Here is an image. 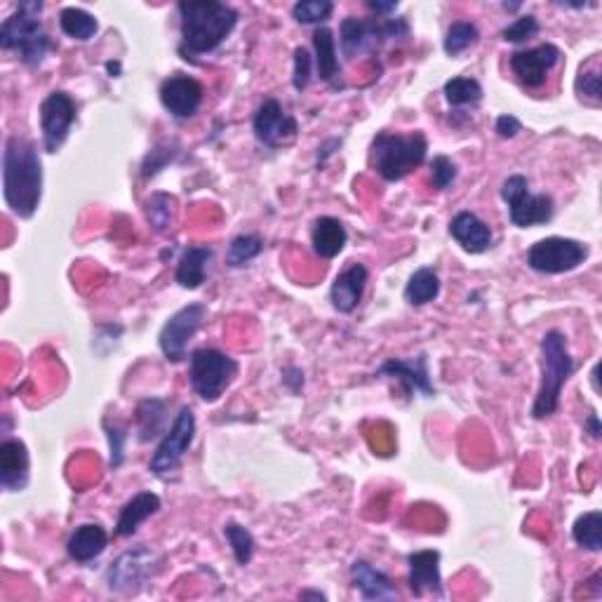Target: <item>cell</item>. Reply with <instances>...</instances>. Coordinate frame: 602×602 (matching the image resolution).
Returning <instances> with one entry per match:
<instances>
[{"mask_svg":"<svg viewBox=\"0 0 602 602\" xmlns=\"http://www.w3.org/2000/svg\"><path fill=\"white\" fill-rule=\"evenodd\" d=\"M3 198L19 219H31L43 198V160L31 139L12 135L3 146Z\"/></svg>","mask_w":602,"mask_h":602,"instance_id":"1","label":"cell"},{"mask_svg":"<svg viewBox=\"0 0 602 602\" xmlns=\"http://www.w3.org/2000/svg\"><path fill=\"white\" fill-rule=\"evenodd\" d=\"M177 10L186 59L210 55L231 36L238 24V12L217 0H184L177 5Z\"/></svg>","mask_w":602,"mask_h":602,"instance_id":"2","label":"cell"},{"mask_svg":"<svg viewBox=\"0 0 602 602\" xmlns=\"http://www.w3.org/2000/svg\"><path fill=\"white\" fill-rule=\"evenodd\" d=\"M574 374V358L567 334L551 330L541 339V384L532 405V419H548L560 407L563 386Z\"/></svg>","mask_w":602,"mask_h":602,"instance_id":"3","label":"cell"},{"mask_svg":"<svg viewBox=\"0 0 602 602\" xmlns=\"http://www.w3.org/2000/svg\"><path fill=\"white\" fill-rule=\"evenodd\" d=\"M428 153V142L424 132H410V135H396V132H379L372 139L370 163L386 182H400L424 165Z\"/></svg>","mask_w":602,"mask_h":602,"instance_id":"4","label":"cell"},{"mask_svg":"<svg viewBox=\"0 0 602 602\" xmlns=\"http://www.w3.org/2000/svg\"><path fill=\"white\" fill-rule=\"evenodd\" d=\"M40 12H43V3L29 0V3L19 5L0 26V48L17 50L19 59L26 66L43 64V59L52 50V38L43 31Z\"/></svg>","mask_w":602,"mask_h":602,"instance_id":"5","label":"cell"},{"mask_svg":"<svg viewBox=\"0 0 602 602\" xmlns=\"http://www.w3.org/2000/svg\"><path fill=\"white\" fill-rule=\"evenodd\" d=\"M191 389L205 403H217L238 377V360L217 349H196L189 358Z\"/></svg>","mask_w":602,"mask_h":602,"instance_id":"6","label":"cell"},{"mask_svg":"<svg viewBox=\"0 0 602 602\" xmlns=\"http://www.w3.org/2000/svg\"><path fill=\"white\" fill-rule=\"evenodd\" d=\"M501 198L508 205V217L518 229H532V226L548 224L555 214V203L546 193L530 191V182L523 175H511L501 184Z\"/></svg>","mask_w":602,"mask_h":602,"instance_id":"7","label":"cell"},{"mask_svg":"<svg viewBox=\"0 0 602 602\" xmlns=\"http://www.w3.org/2000/svg\"><path fill=\"white\" fill-rule=\"evenodd\" d=\"M160 563H163L160 553L144 544L120 553L118 558L111 563L109 572H106V584H109V591L120 593V595L137 593L139 588L146 586V581L156 577L160 570Z\"/></svg>","mask_w":602,"mask_h":602,"instance_id":"8","label":"cell"},{"mask_svg":"<svg viewBox=\"0 0 602 602\" xmlns=\"http://www.w3.org/2000/svg\"><path fill=\"white\" fill-rule=\"evenodd\" d=\"M193 438H196V414H193L191 407H182L177 419L172 421L170 431H165L163 440H160V445L149 461L153 476H172L182 466L186 452L191 450Z\"/></svg>","mask_w":602,"mask_h":602,"instance_id":"9","label":"cell"},{"mask_svg":"<svg viewBox=\"0 0 602 602\" xmlns=\"http://www.w3.org/2000/svg\"><path fill=\"white\" fill-rule=\"evenodd\" d=\"M588 254L591 250L581 240L551 236L530 247L527 266L537 273H546V276H558V273L579 269L588 259Z\"/></svg>","mask_w":602,"mask_h":602,"instance_id":"10","label":"cell"},{"mask_svg":"<svg viewBox=\"0 0 602 602\" xmlns=\"http://www.w3.org/2000/svg\"><path fill=\"white\" fill-rule=\"evenodd\" d=\"M207 316L205 304H189L184 309H179L175 316H170V320L163 325L160 330L158 344L163 356L170 360V363H182L186 358V349H189V341L196 337V332L203 325V320Z\"/></svg>","mask_w":602,"mask_h":602,"instance_id":"11","label":"cell"},{"mask_svg":"<svg viewBox=\"0 0 602 602\" xmlns=\"http://www.w3.org/2000/svg\"><path fill=\"white\" fill-rule=\"evenodd\" d=\"M76 123V102L62 90L50 92L40 104V132H43V149L57 153L69 139L71 125Z\"/></svg>","mask_w":602,"mask_h":602,"instance_id":"12","label":"cell"},{"mask_svg":"<svg viewBox=\"0 0 602 602\" xmlns=\"http://www.w3.org/2000/svg\"><path fill=\"white\" fill-rule=\"evenodd\" d=\"M254 137L259 139V144H264L266 149H280L294 142L299 132V123L292 113L283 109V104L278 99H266L254 113L252 120Z\"/></svg>","mask_w":602,"mask_h":602,"instance_id":"13","label":"cell"},{"mask_svg":"<svg viewBox=\"0 0 602 602\" xmlns=\"http://www.w3.org/2000/svg\"><path fill=\"white\" fill-rule=\"evenodd\" d=\"M160 104L165 106V111L170 113L172 118L177 120H186L193 118L203 104V85L200 80L193 76H186V73H175V76L165 78L160 83Z\"/></svg>","mask_w":602,"mask_h":602,"instance_id":"14","label":"cell"},{"mask_svg":"<svg viewBox=\"0 0 602 602\" xmlns=\"http://www.w3.org/2000/svg\"><path fill=\"white\" fill-rule=\"evenodd\" d=\"M560 57H563L560 48H555L553 43H544V45H539V48L513 52L511 71L515 73V78L525 85V88L537 90L546 83L548 71H551L553 66L560 62Z\"/></svg>","mask_w":602,"mask_h":602,"instance_id":"15","label":"cell"},{"mask_svg":"<svg viewBox=\"0 0 602 602\" xmlns=\"http://www.w3.org/2000/svg\"><path fill=\"white\" fill-rule=\"evenodd\" d=\"M381 377H391L400 381L405 396L412 398L414 393H421L424 398L436 396L431 374H428V358L426 353H419L417 358H391L379 367Z\"/></svg>","mask_w":602,"mask_h":602,"instance_id":"16","label":"cell"},{"mask_svg":"<svg viewBox=\"0 0 602 602\" xmlns=\"http://www.w3.org/2000/svg\"><path fill=\"white\" fill-rule=\"evenodd\" d=\"M384 40V22H377V19L346 17L341 22L339 48L344 52V57L353 59L358 55H365V52L379 50V45Z\"/></svg>","mask_w":602,"mask_h":602,"instance_id":"17","label":"cell"},{"mask_svg":"<svg viewBox=\"0 0 602 602\" xmlns=\"http://www.w3.org/2000/svg\"><path fill=\"white\" fill-rule=\"evenodd\" d=\"M407 567H410V574H407V584H410V591L421 598V595L431 593L436 598H443V574H440V553L431 551H414L407 555Z\"/></svg>","mask_w":602,"mask_h":602,"instance_id":"18","label":"cell"},{"mask_svg":"<svg viewBox=\"0 0 602 602\" xmlns=\"http://www.w3.org/2000/svg\"><path fill=\"white\" fill-rule=\"evenodd\" d=\"M29 450L22 440L8 438L0 443V487L5 492H24L29 485Z\"/></svg>","mask_w":602,"mask_h":602,"instance_id":"19","label":"cell"},{"mask_svg":"<svg viewBox=\"0 0 602 602\" xmlns=\"http://www.w3.org/2000/svg\"><path fill=\"white\" fill-rule=\"evenodd\" d=\"M367 278H370V271H367L365 264H351L349 269L341 271L330 287V301L334 311L339 313L356 311L360 301H363Z\"/></svg>","mask_w":602,"mask_h":602,"instance_id":"20","label":"cell"},{"mask_svg":"<svg viewBox=\"0 0 602 602\" xmlns=\"http://www.w3.org/2000/svg\"><path fill=\"white\" fill-rule=\"evenodd\" d=\"M351 581L356 586L363 600H396L398 591L389 579V574H384L377 567L367 563V560H356L351 565Z\"/></svg>","mask_w":602,"mask_h":602,"instance_id":"21","label":"cell"},{"mask_svg":"<svg viewBox=\"0 0 602 602\" xmlns=\"http://www.w3.org/2000/svg\"><path fill=\"white\" fill-rule=\"evenodd\" d=\"M450 236L471 254H480L492 247V229L478 217V214H473L468 210L459 212L457 217L452 219Z\"/></svg>","mask_w":602,"mask_h":602,"instance_id":"22","label":"cell"},{"mask_svg":"<svg viewBox=\"0 0 602 602\" xmlns=\"http://www.w3.org/2000/svg\"><path fill=\"white\" fill-rule=\"evenodd\" d=\"M106 546H109V534H106L104 527L99 523H88L80 525L71 534L69 541H66V553H69L71 560L85 565L97 560L106 551Z\"/></svg>","mask_w":602,"mask_h":602,"instance_id":"23","label":"cell"},{"mask_svg":"<svg viewBox=\"0 0 602 602\" xmlns=\"http://www.w3.org/2000/svg\"><path fill=\"white\" fill-rule=\"evenodd\" d=\"M346 243H349V233H346V226L337 217H318L313 222L311 245L320 259L339 257Z\"/></svg>","mask_w":602,"mask_h":602,"instance_id":"24","label":"cell"},{"mask_svg":"<svg viewBox=\"0 0 602 602\" xmlns=\"http://www.w3.org/2000/svg\"><path fill=\"white\" fill-rule=\"evenodd\" d=\"M160 511V497L156 492H139L127 504L120 508L116 534L118 537H132L139 530V525L146 523L151 515Z\"/></svg>","mask_w":602,"mask_h":602,"instance_id":"25","label":"cell"},{"mask_svg":"<svg viewBox=\"0 0 602 602\" xmlns=\"http://www.w3.org/2000/svg\"><path fill=\"white\" fill-rule=\"evenodd\" d=\"M313 50H316L313 64H316L320 80L334 85V88H341L337 83V78L341 76V66L337 57V38H334V31L330 26H318L316 33H313Z\"/></svg>","mask_w":602,"mask_h":602,"instance_id":"26","label":"cell"},{"mask_svg":"<svg viewBox=\"0 0 602 602\" xmlns=\"http://www.w3.org/2000/svg\"><path fill=\"white\" fill-rule=\"evenodd\" d=\"M212 259V250L210 247H186L182 259L177 264V283L184 287V290H198L200 285L205 283V273H207V264Z\"/></svg>","mask_w":602,"mask_h":602,"instance_id":"27","label":"cell"},{"mask_svg":"<svg viewBox=\"0 0 602 602\" xmlns=\"http://www.w3.org/2000/svg\"><path fill=\"white\" fill-rule=\"evenodd\" d=\"M440 294V278L438 271L431 266L414 271L405 285V301L410 306H426L436 301Z\"/></svg>","mask_w":602,"mask_h":602,"instance_id":"28","label":"cell"},{"mask_svg":"<svg viewBox=\"0 0 602 602\" xmlns=\"http://www.w3.org/2000/svg\"><path fill=\"white\" fill-rule=\"evenodd\" d=\"M167 421V400L149 398L142 400L137 405V431L142 443H149L156 436H160Z\"/></svg>","mask_w":602,"mask_h":602,"instance_id":"29","label":"cell"},{"mask_svg":"<svg viewBox=\"0 0 602 602\" xmlns=\"http://www.w3.org/2000/svg\"><path fill=\"white\" fill-rule=\"evenodd\" d=\"M59 26L66 36L73 40H80V43H88L97 36L99 31V22L95 15H90L88 10L80 8H64L59 12Z\"/></svg>","mask_w":602,"mask_h":602,"instance_id":"30","label":"cell"},{"mask_svg":"<svg viewBox=\"0 0 602 602\" xmlns=\"http://www.w3.org/2000/svg\"><path fill=\"white\" fill-rule=\"evenodd\" d=\"M579 99L588 106H600L602 102V76H600V59L593 55L586 64H581L577 83H574Z\"/></svg>","mask_w":602,"mask_h":602,"instance_id":"31","label":"cell"},{"mask_svg":"<svg viewBox=\"0 0 602 602\" xmlns=\"http://www.w3.org/2000/svg\"><path fill=\"white\" fill-rule=\"evenodd\" d=\"M572 539L574 544L586 548L591 553L602 551V513L600 511H588L579 515L577 523L572 527Z\"/></svg>","mask_w":602,"mask_h":602,"instance_id":"32","label":"cell"},{"mask_svg":"<svg viewBox=\"0 0 602 602\" xmlns=\"http://www.w3.org/2000/svg\"><path fill=\"white\" fill-rule=\"evenodd\" d=\"M443 95L447 99V104L454 106V109H459V106H476L480 104V99H483V85H480L476 78L459 76L447 80Z\"/></svg>","mask_w":602,"mask_h":602,"instance_id":"33","label":"cell"},{"mask_svg":"<svg viewBox=\"0 0 602 602\" xmlns=\"http://www.w3.org/2000/svg\"><path fill=\"white\" fill-rule=\"evenodd\" d=\"M224 537H226V541H229L236 563L240 567L250 565L252 558H254V546H257V544H254L252 532L247 530V527L238 525V523H226L224 525Z\"/></svg>","mask_w":602,"mask_h":602,"instance_id":"34","label":"cell"},{"mask_svg":"<svg viewBox=\"0 0 602 602\" xmlns=\"http://www.w3.org/2000/svg\"><path fill=\"white\" fill-rule=\"evenodd\" d=\"M478 38H480V31L473 22H454L450 29H447L443 48L450 57H459L461 52L473 48V45L478 43Z\"/></svg>","mask_w":602,"mask_h":602,"instance_id":"35","label":"cell"},{"mask_svg":"<svg viewBox=\"0 0 602 602\" xmlns=\"http://www.w3.org/2000/svg\"><path fill=\"white\" fill-rule=\"evenodd\" d=\"M264 250V240L257 236H238L229 243V250H226V264L231 269H240V266H247L252 259H257Z\"/></svg>","mask_w":602,"mask_h":602,"instance_id":"36","label":"cell"},{"mask_svg":"<svg viewBox=\"0 0 602 602\" xmlns=\"http://www.w3.org/2000/svg\"><path fill=\"white\" fill-rule=\"evenodd\" d=\"M334 10V3L330 0H301L292 8V17L297 19V24H323L325 19H330Z\"/></svg>","mask_w":602,"mask_h":602,"instance_id":"37","label":"cell"},{"mask_svg":"<svg viewBox=\"0 0 602 602\" xmlns=\"http://www.w3.org/2000/svg\"><path fill=\"white\" fill-rule=\"evenodd\" d=\"M179 156V146L177 144H160L156 149L146 153L144 163H142V177L151 179L156 177L160 170H165L167 165L172 163Z\"/></svg>","mask_w":602,"mask_h":602,"instance_id":"38","label":"cell"},{"mask_svg":"<svg viewBox=\"0 0 602 602\" xmlns=\"http://www.w3.org/2000/svg\"><path fill=\"white\" fill-rule=\"evenodd\" d=\"M537 33H539V19L534 15H523L501 31V38H504L506 43H525V40L534 38Z\"/></svg>","mask_w":602,"mask_h":602,"instance_id":"39","label":"cell"},{"mask_svg":"<svg viewBox=\"0 0 602 602\" xmlns=\"http://www.w3.org/2000/svg\"><path fill=\"white\" fill-rule=\"evenodd\" d=\"M313 57L306 48L294 50V69H292V85L297 92H304L309 88L313 76Z\"/></svg>","mask_w":602,"mask_h":602,"instance_id":"40","label":"cell"},{"mask_svg":"<svg viewBox=\"0 0 602 602\" xmlns=\"http://www.w3.org/2000/svg\"><path fill=\"white\" fill-rule=\"evenodd\" d=\"M457 165H454L452 158L447 156H436L431 160V177H433V186L440 191L450 189V186L457 182Z\"/></svg>","mask_w":602,"mask_h":602,"instance_id":"41","label":"cell"},{"mask_svg":"<svg viewBox=\"0 0 602 602\" xmlns=\"http://www.w3.org/2000/svg\"><path fill=\"white\" fill-rule=\"evenodd\" d=\"M149 219L156 226V231H165L172 222V198L165 193H156L149 200Z\"/></svg>","mask_w":602,"mask_h":602,"instance_id":"42","label":"cell"},{"mask_svg":"<svg viewBox=\"0 0 602 602\" xmlns=\"http://www.w3.org/2000/svg\"><path fill=\"white\" fill-rule=\"evenodd\" d=\"M106 433H109V445H111V468H118L120 464H123L125 433H123V428H118V426H106Z\"/></svg>","mask_w":602,"mask_h":602,"instance_id":"43","label":"cell"},{"mask_svg":"<svg viewBox=\"0 0 602 602\" xmlns=\"http://www.w3.org/2000/svg\"><path fill=\"white\" fill-rule=\"evenodd\" d=\"M520 127L523 125H520V120L515 118L513 113H504V116H499L497 123H494V132H497L501 139H513L520 132Z\"/></svg>","mask_w":602,"mask_h":602,"instance_id":"44","label":"cell"},{"mask_svg":"<svg viewBox=\"0 0 602 602\" xmlns=\"http://www.w3.org/2000/svg\"><path fill=\"white\" fill-rule=\"evenodd\" d=\"M283 381L292 393H299L301 389H304V372H301L299 367H285Z\"/></svg>","mask_w":602,"mask_h":602,"instance_id":"45","label":"cell"},{"mask_svg":"<svg viewBox=\"0 0 602 602\" xmlns=\"http://www.w3.org/2000/svg\"><path fill=\"white\" fill-rule=\"evenodd\" d=\"M367 8H370L372 12H377V17H386V15H393V12L398 10V3H381V0H370L367 3Z\"/></svg>","mask_w":602,"mask_h":602,"instance_id":"46","label":"cell"},{"mask_svg":"<svg viewBox=\"0 0 602 602\" xmlns=\"http://www.w3.org/2000/svg\"><path fill=\"white\" fill-rule=\"evenodd\" d=\"M341 146V139H330V142H325L323 146L318 149V165H325V160L332 156V149H339Z\"/></svg>","mask_w":602,"mask_h":602,"instance_id":"47","label":"cell"},{"mask_svg":"<svg viewBox=\"0 0 602 602\" xmlns=\"http://www.w3.org/2000/svg\"><path fill=\"white\" fill-rule=\"evenodd\" d=\"M584 428H586V431H588V436H591L593 440H598V438H600V433H602L598 414H595V412L588 414V419H586V426H584Z\"/></svg>","mask_w":602,"mask_h":602,"instance_id":"48","label":"cell"},{"mask_svg":"<svg viewBox=\"0 0 602 602\" xmlns=\"http://www.w3.org/2000/svg\"><path fill=\"white\" fill-rule=\"evenodd\" d=\"M299 598L301 600H327V595L320 593V591H301Z\"/></svg>","mask_w":602,"mask_h":602,"instance_id":"49","label":"cell"},{"mask_svg":"<svg viewBox=\"0 0 602 602\" xmlns=\"http://www.w3.org/2000/svg\"><path fill=\"white\" fill-rule=\"evenodd\" d=\"M106 71L111 73V78H118V73H120V64H118V62H109V64H106Z\"/></svg>","mask_w":602,"mask_h":602,"instance_id":"50","label":"cell"},{"mask_svg":"<svg viewBox=\"0 0 602 602\" xmlns=\"http://www.w3.org/2000/svg\"><path fill=\"white\" fill-rule=\"evenodd\" d=\"M598 370H600V365H595L593 372H591V381H593V389L595 391H600V386H598Z\"/></svg>","mask_w":602,"mask_h":602,"instance_id":"51","label":"cell"}]
</instances>
